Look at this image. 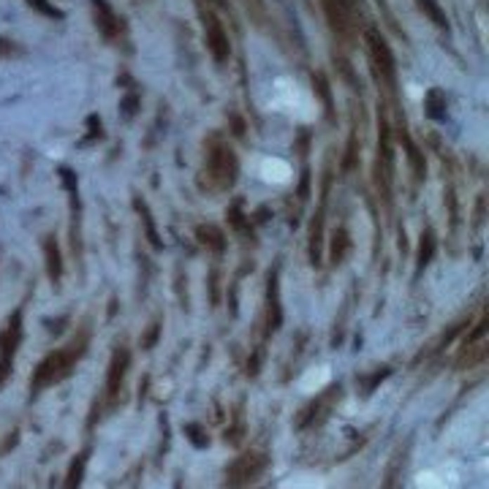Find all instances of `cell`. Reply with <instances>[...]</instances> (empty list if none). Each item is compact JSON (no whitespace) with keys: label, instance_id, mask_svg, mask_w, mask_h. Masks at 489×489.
<instances>
[{"label":"cell","instance_id":"obj_31","mask_svg":"<svg viewBox=\"0 0 489 489\" xmlns=\"http://www.w3.org/2000/svg\"><path fill=\"white\" fill-rule=\"evenodd\" d=\"M228 221H231V226H234L237 231H242V226L247 223V221L242 218V207H240V204H234V207H231V212H228Z\"/></svg>","mask_w":489,"mask_h":489},{"label":"cell","instance_id":"obj_35","mask_svg":"<svg viewBox=\"0 0 489 489\" xmlns=\"http://www.w3.org/2000/svg\"><path fill=\"white\" fill-rule=\"evenodd\" d=\"M199 3H204V6H218V8H228L226 0H199Z\"/></svg>","mask_w":489,"mask_h":489},{"label":"cell","instance_id":"obj_21","mask_svg":"<svg viewBox=\"0 0 489 489\" xmlns=\"http://www.w3.org/2000/svg\"><path fill=\"white\" fill-rule=\"evenodd\" d=\"M416 6H419V11H422L432 25H438L441 30H446L448 27L446 14H443V8L438 6V0H416Z\"/></svg>","mask_w":489,"mask_h":489},{"label":"cell","instance_id":"obj_29","mask_svg":"<svg viewBox=\"0 0 489 489\" xmlns=\"http://www.w3.org/2000/svg\"><path fill=\"white\" fill-rule=\"evenodd\" d=\"M25 3H27L30 8H36L39 14H44V17H52V20H60V17H63L60 11H58V8H55L49 0H25Z\"/></svg>","mask_w":489,"mask_h":489},{"label":"cell","instance_id":"obj_34","mask_svg":"<svg viewBox=\"0 0 489 489\" xmlns=\"http://www.w3.org/2000/svg\"><path fill=\"white\" fill-rule=\"evenodd\" d=\"M122 109H125V115H128V117H131V115H133V112H136V96H128V98H125V101H122Z\"/></svg>","mask_w":489,"mask_h":489},{"label":"cell","instance_id":"obj_12","mask_svg":"<svg viewBox=\"0 0 489 489\" xmlns=\"http://www.w3.org/2000/svg\"><path fill=\"white\" fill-rule=\"evenodd\" d=\"M128 367H131V353L128 348H115L112 359H109V370H106V386H103V397L109 405L117 403L125 384V375H128Z\"/></svg>","mask_w":489,"mask_h":489},{"label":"cell","instance_id":"obj_32","mask_svg":"<svg viewBox=\"0 0 489 489\" xmlns=\"http://www.w3.org/2000/svg\"><path fill=\"white\" fill-rule=\"evenodd\" d=\"M3 441H6V443L0 446V457H3V454H6L8 448H14V446H17V441H20V429H11V432H8V435H6Z\"/></svg>","mask_w":489,"mask_h":489},{"label":"cell","instance_id":"obj_14","mask_svg":"<svg viewBox=\"0 0 489 489\" xmlns=\"http://www.w3.org/2000/svg\"><path fill=\"white\" fill-rule=\"evenodd\" d=\"M283 324V305H280V272H269L266 283V332H278Z\"/></svg>","mask_w":489,"mask_h":489},{"label":"cell","instance_id":"obj_7","mask_svg":"<svg viewBox=\"0 0 489 489\" xmlns=\"http://www.w3.org/2000/svg\"><path fill=\"white\" fill-rule=\"evenodd\" d=\"M324 11L329 27L337 39L351 41L356 36V20H359V6L356 0H324Z\"/></svg>","mask_w":489,"mask_h":489},{"label":"cell","instance_id":"obj_23","mask_svg":"<svg viewBox=\"0 0 489 489\" xmlns=\"http://www.w3.org/2000/svg\"><path fill=\"white\" fill-rule=\"evenodd\" d=\"M136 212L142 215V221H144V231H147V237H150V242H152V247L155 250H161L163 242H161V237H158V231H155V221H152V215H150V207L142 202V199H136Z\"/></svg>","mask_w":489,"mask_h":489},{"label":"cell","instance_id":"obj_4","mask_svg":"<svg viewBox=\"0 0 489 489\" xmlns=\"http://www.w3.org/2000/svg\"><path fill=\"white\" fill-rule=\"evenodd\" d=\"M266 468H269V457L264 451H244L226 468L223 489H247L253 481L261 478Z\"/></svg>","mask_w":489,"mask_h":489},{"label":"cell","instance_id":"obj_1","mask_svg":"<svg viewBox=\"0 0 489 489\" xmlns=\"http://www.w3.org/2000/svg\"><path fill=\"white\" fill-rule=\"evenodd\" d=\"M84 351H87V337H84V334H82L79 340L68 343L65 348L49 351V353L39 362V367L33 370V378H30V397H36L44 389L65 381V378L71 375V370L79 365Z\"/></svg>","mask_w":489,"mask_h":489},{"label":"cell","instance_id":"obj_13","mask_svg":"<svg viewBox=\"0 0 489 489\" xmlns=\"http://www.w3.org/2000/svg\"><path fill=\"white\" fill-rule=\"evenodd\" d=\"M408 457H410V441L400 443V446L394 448V454L389 457V465H386V473H384V481H381V489H403Z\"/></svg>","mask_w":489,"mask_h":489},{"label":"cell","instance_id":"obj_11","mask_svg":"<svg viewBox=\"0 0 489 489\" xmlns=\"http://www.w3.org/2000/svg\"><path fill=\"white\" fill-rule=\"evenodd\" d=\"M391 171H394V152L389 139V125L381 120V139H378V163H375V183L384 193V202L391 199Z\"/></svg>","mask_w":489,"mask_h":489},{"label":"cell","instance_id":"obj_18","mask_svg":"<svg viewBox=\"0 0 489 489\" xmlns=\"http://www.w3.org/2000/svg\"><path fill=\"white\" fill-rule=\"evenodd\" d=\"M87 459H90V448H82L79 454L71 459V465H68L63 489H79L82 487V481H84V470H87Z\"/></svg>","mask_w":489,"mask_h":489},{"label":"cell","instance_id":"obj_15","mask_svg":"<svg viewBox=\"0 0 489 489\" xmlns=\"http://www.w3.org/2000/svg\"><path fill=\"white\" fill-rule=\"evenodd\" d=\"M326 193H329V180L324 183V193H321V204L318 212L313 215V226H310V261L318 266L321 261V244H324V218H326Z\"/></svg>","mask_w":489,"mask_h":489},{"label":"cell","instance_id":"obj_26","mask_svg":"<svg viewBox=\"0 0 489 489\" xmlns=\"http://www.w3.org/2000/svg\"><path fill=\"white\" fill-rule=\"evenodd\" d=\"M389 375H391V367H381L375 372H370V378H362V386H365V394H372L378 384H384Z\"/></svg>","mask_w":489,"mask_h":489},{"label":"cell","instance_id":"obj_25","mask_svg":"<svg viewBox=\"0 0 489 489\" xmlns=\"http://www.w3.org/2000/svg\"><path fill=\"white\" fill-rule=\"evenodd\" d=\"M185 435L190 438V443L196 448L209 446V435H207V429H204L202 424H185Z\"/></svg>","mask_w":489,"mask_h":489},{"label":"cell","instance_id":"obj_9","mask_svg":"<svg viewBox=\"0 0 489 489\" xmlns=\"http://www.w3.org/2000/svg\"><path fill=\"white\" fill-rule=\"evenodd\" d=\"M93 6V20H96V27L103 36V41L109 44H125L128 39V27H125V20L112 8L109 0H90Z\"/></svg>","mask_w":489,"mask_h":489},{"label":"cell","instance_id":"obj_17","mask_svg":"<svg viewBox=\"0 0 489 489\" xmlns=\"http://www.w3.org/2000/svg\"><path fill=\"white\" fill-rule=\"evenodd\" d=\"M44 261H46V272H49V280L58 285L63 280V256L58 240L55 237H46L44 240Z\"/></svg>","mask_w":489,"mask_h":489},{"label":"cell","instance_id":"obj_8","mask_svg":"<svg viewBox=\"0 0 489 489\" xmlns=\"http://www.w3.org/2000/svg\"><path fill=\"white\" fill-rule=\"evenodd\" d=\"M487 313H481L478 324L473 326V332L468 334V340L459 348V356H457V370H473V367L484 365L489 353V343H487Z\"/></svg>","mask_w":489,"mask_h":489},{"label":"cell","instance_id":"obj_33","mask_svg":"<svg viewBox=\"0 0 489 489\" xmlns=\"http://www.w3.org/2000/svg\"><path fill=\"white\" fill-rule=\"evenodd\" d=\"M158 329H161V324H152L150 329H147V337L142 340V348H152V346H155V340H158Z\"/></svg>","mask_w":489,"mask_h":489},{"label":"cell","instance_id":"obj_19","mask_svg":"<svg viewBox=\"0 0 489 489\" xmlns=\"http://www.w3.org/2000/svg\"><path fill=\"white\" fill-rule=\"evenodd\" d=\"M348 253H351V237H348L346 226H340V228L332 234V244H329V261H332V266L343 264Z\"/></svg>","mask_w":489,"mask_h":489},{"label":"cell","instance_id":"obj_20","mask_svg":"<svg viewBox=\"0 0 489 489\" xmlns=\"http://www.w3.org/2000/svg\"><path fill=\"white\" fill-rule=\"evenodd\" d=\"M435 250H438V237H435L432 228H424L422 237H419V253H416V269L419 272L427 269V264L432 261V256H435Z\"/></svg>","mask_w":489,"mask_h":489},{"label":"cell","instance_id":"obj_3","mask_svg":"<svg viewBox=\"0 0 489 489\" xmlns=\"http://www.w3.org/2000/svg\"><path fill=\"white\" fill-rule=\"evenodd\" d=\"M365 49L378 84L386 87L389 93H394L397 90V65H394V55L389 49V41L381 36L378 27H365Z\"/></svg>","mask_w":489,"mask_h":489},{"label":"cell","instance_id":"obj_28","mask_svg":"<svg viewBox=\"0 0 489 489\" xmlns=\"http://www.w3.org/2000/svg\"><path fill=\"white\" fill-rule=\"evenodd\" d=\"M242 6L247 8L250 20L259 22V25H264V22H266V6H264V0H242Z\"/></svg>","mask_w":489,"mask_h":489},{"label":"cell","instance_id":"obj_2","mask_svg":"<svg viewBox=\"0 0 489 489\" xmlns=\"http://www.w3.org/2000/svg\"><path fill=\"white\" fill-rule=\"evenodd\" d=\"M237 174H240L237 152L223 136L215 133L207 144V183L212 190H228L237 183Z\"/></svg>","mask_w":489,"mask_h":489},{"label":"cell","instance_id":"obj_5","mask_svg":"<svg viewBox=\"0 0 489 489\" xmlns=\"http://www.w3.org/2000/svg\"><path fill=\"white\" fill-rule=\"evenodd\" d=\"M22 334H25V329H22V310H14V315L0 329V386L14 372V359H17V351L22 346Z\"/></svg>","mask_w":489,"mask_h":489},{"label":"cell","instance_id":"obj_16","mask_svg":"<svg viewBox=\"0 0 489 489\" xmlns=\"http://www.w3.org/2000/svg\"><path fill=\"white\" fill-rule=\"evenodd\" d=\"M196 240H199V244H202L204 250H209V253H223L226 250V234L212 223L196 226Z\"/></svg>","mask_w":489,"mask_h":489},{"label":"cell","instance_id":"obj_24","mask_svg":"<svg viewBox=\"0 0 489 489\" xmlns=\"http://www.w3.org/2000/svg\"><path fill=\"white\" fill-rule=\"evenodd\" d=\"M424 109H427L429 117H435V120H441L443 115H446V96H443V90H429L427 98H424Z\"/></svg>","mask_w":489,"mask_h":489},{"label":"cell","instance_id":"obj_27","mask_svg":"<svg viewBox=\"0 0 489 489\" xmlns=\"http://www.w3.org/2000/svg\"><path fill=\"white\" fill-rule=\"evenodd\" d=\"M22 55H25V49H22L17 41L0 36V60H14V58H22Z\"/></svg>","mask_w":489,"mask_h":489},{"label":"cell","instance_id":"obj_6","mask_svg":"<svg viewBox=\"0 0 489 489\" xmlns=\"http://www.w3.org/2000/svg\"><path fill=\"white\" fill-rule=\"evenodd\" d=\"M199 20L204 27V41H207V49L212 55L215 63H226L231 55V44H228V33H226L223 22L218 20V14L212 11V6H199Z\"/></svg>","mask_w":489,"mask_h":489},{"label":"cell","instance_id":"obj_10","mask_svg":"<svg viewBox=\"0 0 489 489\" xmlns=\"http://www.w3.org/2000/svg\"><path fill=\"white\" fill-rule=\"evenodd\" d=\"M340 384H332V386L321 391L318 397H313L310 403H307L302 410H299V416H296V429H307V427H315V424H321L326 419V413L334 408V403L340 400Z\"/></svg>","mask_w":489,"mask_h":489},{"label":"cell","instance_id":"obj_22","mask_svg":"<svg viewBox=\"0 0 489 489\" xmlns=\"http://www.w3.org/2000/svg\"><path fill=\"white\" fill-rule=\"evenodd\" d=\"M403 144H405V150H408V161H410V169H413V177H416V180H424L427 163L422 158V152L416 150V144L408 139V133H403Z\"/></svg>","mask_w":489,"mask_h":489},{"label":"cell","instance_id":"obj_30","mask_svg":"<svg viewBox=\"0 0 489 489\" xmlns=\"http://www.w3.org/2000/svg\"><path fill=\"white\" fill-rule=\"evenodd\" d=\"M313 84H318V96H321V101L326 103V109L332 112V98H329V84H326V79L318 74V77H313Z\"/></svg>","mask_w":489,"mask_h":489}]
</instances>
